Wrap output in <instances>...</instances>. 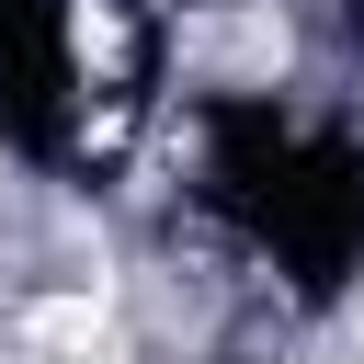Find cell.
<instances>
[{
	"instance_id": "obj_1",
	"label": "cell",
	"mask_w": 364,
	"mask_h": 364,
	"mask_svg": "<svg viewBox=\"0 0 364 364\" xmlns=\"http://www.w3.org/2000/svg\"><path fill=\"white\" fill-rule=\"evenodd\" d=\"M148 102V23L125 0H0V114L46 159H102Z\"/></svg>"
}]
</instances>
